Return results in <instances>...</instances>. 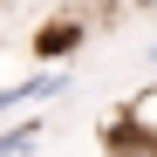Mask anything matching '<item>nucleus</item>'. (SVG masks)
<instances>
[{"label":"nucleus","mask_w":157,"mask_h":157,"mask_svg":"<svg viewBox=\"0 0 157 157\" xmlns=\"http://www.w3.org/2000/svg\"><path fill=\"white\" fill-rule=\"evenodd\" d=\"M41 144V123H21V130H0V157H28Z\"/></svg>","instance_id":"7ed1b4c3"},{"label":"nucleus","mask_w":157,"mask_h":157,"mask_svg":"<svg viewBox=\"0 0 157 157\" xmlns=\"http://www.w3.org/2000/svg\"><path fill=\"white\" fill-rule=\"evenodd\" d=\"M68 89V75H28V82H14V89H0V116L21 109V102H48V96H62Z\"/></svg>","instance_id":"f257e3e1"},{"label":"nucleus","mask_w":157,"mask_h":157,"mask_svg":"<svg viewBox=\"0 0 157 157\" xmlns=\"http://www.w3.org/2000/svg\"><path fill=\"white\" fill-rule=\"evenodd\" d=\"M75 41H82V21H48V28L34 34V55H68Z\"/></svg>","instance_id":"f03ea898"},{"label":"nucleus","mask_w":157,"mask_h":157,"mask_svg":"<svg viewBox=\"0 0 157 157\" xmlns=\"http://www.w3.org/2000/svg\"><path fill=\"white\" fill-rule=\"evenodd\" d=\"M137 7H157V0H137Z\"/></svg>","instance_id":"20e7f679"},{"label":"nucleus","mask_w":157,"mask_h":157,"mask_svg":"<svg viewBox=\"0 0 157 157\" xmlns=\"http://www.w3.org/2000/svg\"><path fill=\"white\" fill-rule=\"evenodd\" d=\"M150 55H157V48H150Z\"/></svg>","instance_id":"39448f33"}]
</instances>
